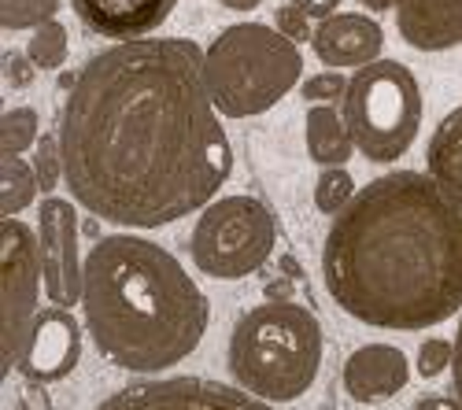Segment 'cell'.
Returning a JSON list of instances; mask_svg holds the SVG:
<instances>
[{
	"label": "cell",
	"mask_w": 462,
	"mask_h": 410,
	"mask_svg": "<svg viewBox=\"0 0 462 410\" xmlns=\"http://www.w3.org/2000/svg\"><path fill=\"white\" fill-rule=\"evenodd\" d=\"M451 362H455V341L430 337L418 348V374L421 378H440L444 369H451Z\"/></svg>",
	"instance_id": "obj_25"
},
{
	"label": "cell",
	"mask_w": 462,
	"mask_h": 410,
	"mask_svg": "<svg viewBox=\"0 0 462 410\" xmlns=\"http://www.w3.org/2000/svg\"><path fill=\"white\" fill-rule=\"evenodd\" d=\"M396 30L418 52H444L462 45V0H400Z\"/></svg>",
	"instance_id": "obj_15"
},
{
	"label": "cell",
	"mask_w": 462,
	"mask_h": 410,
	"mask_svg": "<svg viewBox=\"0 0 462 410\" xmlns=\"http://www.w3.org/2000/svg\"><path fill=\"white\" fill-rule=\"evenodd\" d=\"M451 385L462 399V322H458V333H455V362H451Z\"/></svg>",
	"instance_id": "obj_30"
},
{
	"label": "cell",
	"mask_w": 462,
	"mask_h": 410,
	"mask_svg": "<svg viewBox=\"0 0 462 410\" xmlns=\"http://www.w3.org/2000/svg\"><path fill=\"white\" fill-rule=\"evenodd\" d=\"M67 52H70V37H67V26L60 19L42 23L26 41V56L33 59L37 70H60L67 63Z\"/></svg>",
	"instance_id": "obj_19"
},
{
	"label": "cell",
	"mask_w": 462,
	"mask_h": 410,
	"mask_svg": "<svg viewBox=\"0 0 462 410\" xmlns=\"http://www.w3.org/2000/svg\"><path fill=\"white\" fill-rule=\"evenodd\" d=\"M274 26L285 33V37H292V41L300 45V41H315V30H311V15H307L296 0H289V5H282V8H274Z\"/></svg>",
	"instance_id": "obj_26"
},
{
	"label": "cell",
	"mask_w": 462,
	"mask_h": 410,
	"mask_svg": "<svg viewBox=\"0 0 462 410\" xmlns=\"http://www.w3.org/2000/svg\"><path fill=\"white\" fill-rule=\"evenodd\" d=\"M63 0H0V26L8 33L15 30H37L42 23L56 19Z\"/></svg>",
	"instance_id": "obj_22"
},
{
	"label": "cell",
	"mask_w": 462,
	"mask_h": 410,
	"mask_svg": "<svg viewBox=\"0 0 462 410\" xmlns=\"http://www.w3.org/2000/svg\"><path fill=\"white\" fill-rule=\"evenodd\" d=\"M79 362H82V325L74 322V314L67 307L37 311L19 355L23 374L37 385H56L70 378Z\"/></svg>",
	"instance_id": "obj_11"
},
{
	"label": "cell",
	"mask_w": 462,
	"mask_h": 410,
	"mask_svg": "<svg viewBox=\"0 0 462 410\" xmlns=\"http://www.w3.org/2000/svg\"><path fill=\"white\" fill-rule=\"evenodd\" d=\"M348 86H352V78H344L340 70H322V74H311V78L300 86V93L307 104H337L348 96Z\"/></svg>",
	"instance_id": "obj_24"
},
{
	"label": "cell",
	"mask_w": 462,
	"mask_h": 410,
	"mask_svg": "<svg viewBox=\"0 0 462 410\" xmlns=\"http://www.w3.org/2000/svg\"><path fill=\"white\" fill-rule=\"evenodd\" d=\"M79 211L74 200L45 196L37 211V241H42V267H45V296L56 307L82 304L86 263L79 255Z\"/></svg>",
	"instance_id": "obj_10"
},
{
	"label": "cell",
	"mask_w": 462,
	"mask_h": 410,
	"mask_svg": "<svg viewBox=\"0 0 462 410\" xmlns=\"http://www.w3.org/2000/svg\"><path fill=\"white\" fill-rule=\"evenodd\" d=\"M411 378V362L393 344H363L344 359V392L356 403L393 399Z\"/></svg>",
	"instance_id": "obj_14"
},
{
	"label": "cell",
	"mask_w": 462,
	"mask_h": 410,
	"mask_svg": "<svg viewBox=\"0 0 462 410\" xmlns=\"http://www.w3.org/2000/svg\"><path fill=\"white\" fill-rule=\"evenodd\" d=\"M97 410H282L241 385H222L208 378H163L137 381L111 392Z\"/></svg>",
	"instance_id": "obj_9"
},
{
	"label": "cell",
	"mask_w": 462,
	"mask_h": 410,
	"mask_svg": "<svg viewBox=\"0 0 462 410\" xmlns=\"http://www.w3.org/2000/svg\"><path fill=\"white\" fill-rule=\"evenodd\" d=\"M266 296H271V300H289L292 285L289 281H271V285H266Z\"/></svg>",
	"instance_id": "obj_32"
},
{
	"label": "cell",
	"mask_w": 462,
	"mask_h": 410,
	"mask_svg": "<svg viewBox=\"0 0 462 410\" xmlns=\"http://www.w3.org/2000/svg\"><path fill=\"white\" fill-rule=\"evenodd\" d=\"M70 5L89 33L130 41L160 30L178 0H70Z\"/></svg>",
	"instance_id": "obj_13"
},
{
	"label": "cell",
	"mask_w": 462,
	"mask_h": 410,
	"mask_svg": "<svg viewBox=\"0 0 462 410\" xmlns=\"http://www.w3.org/2000/svg\"><path fill=\"white\" fill-rule=\"evenodd\" d=\"M45 267L42 241L19 218L0 222V374L19 366L23 344L37 318V296H42Z\"/></svg>",
	"instance_id": "obj_8"
},
{
	"label": "cell",
	"mask_w": 462,
	"mask_h": 410,
	"mask_svg": "<svg viewBox=\"0 0 462 410\" xmlns=\"http://www.w3.org/2000/svg\"><path fill=\"white\" fill-rule=\"evenodd\" d=\"M33 170H37V181H42V193H52L60 178H63V144H60V133H45L42 141L33 144Z\"/></svg>",
	"instance_id": "obj_23"
},
{
	"label": "cell",
	"mask_w": 462,
	"mask_h": 410,
	"mask_svg": "<svg viewBox=\"0 0 462 410\" xmlns=\"http://www.w3.org/2000/svg\"><path fill=\"white\" fill-rule=\"evenodd\" d=\"M303 141H307V156L319 167H344L356 152V137L348 130V119L337 111V104H315L307 111L303 123Z\"/></svg>",
	"instance_id": "obj_16"
},
{
	"label": "cell",
	"mask_w": 462,
	"mask_h": 410,
	"mask_svg": "<svg viewBox=\"0 0 462 410\" xmlns=\"http://www.w3.org/2000/svg\"><path fill=\"white\" fill-rule=\"evenodd\" d=\"M74 204L123 230H160L204 211L234 174L204 49L189 37H130L89 56L63 115Z\"/></svg>",
	"instance_id": "obj_1"
},
{
	"label": "cell",
	"mask_w": 462,
	"mask_h": 410,
	"mask_svg": "<svg viewBox=\"0 0 462 410\" xmlns=\"http://www.w3.org/2000/svg\"><path fill=\"white\" fill-rule=\"evenodd\" d=\"M222 8H229V12H255L263 0H218Z\"/></svg>",
	"instance_id": "obj_33"
},
{
	"label": "cell",
	"mask_w": 462,
	"mask_h": 410,
	"mask_svg": "<svg viewBox=\"0 0 462 410\" xmlns=\"http://www.w3.org/2000/svg\"><path fill=\"white\" fill-rule=\"evenodd\" d=\"M296 5L311 19H329V15H337V8L344 5V0H296Z\"/></svg>",
	"instance_id": "obj_28"
},
{
	"label": "cell",
	"mask_w": 462,
	"mask_h": 410,
	"mask_svg": "<svg viewBox=\"0 0 462 410\" xmlns=\"http://www.w3.org/2000/svg\"><path fill=\"white\" fill-rule=\"evenodd\" d=\"M37 126H42V119L33 107H8L0 115V156H23L26 148H33L42 141Z\"/></svg>",
	"instance_id": "obj_20"
},
{
	"label": "cell",
	"mask_w": 462,
	"mask_h": 410,
	"mask_svg": "<svg viewBox=\"0 0 462 410\" xmlns=\"http://www.w3.org/2000/svg\"><path fill=\"white\" fill-rule=\"evenodd\" d=\"M359 5H363V8H370V12H389V8L396 12L400 0H359Z\"/></svg>",
	"instance_id": "obj_34"
},
{
	"label": "cell",
	"mask_w": 462,
	"mask_h": 410,
	"mask_svg": "<svg viewBox=\"0 0 462 410\" xmlns=\"http://www.w3.org/2000/svg\"><path fill=\"white\" fill-rule=\"evenodd\" d=\"M278 244L274 214L255 196H222L204 207L189 237L192 263L215 281H241L255 274Z\"/></svg>",
	"instance_id": "obj_7"
},
{
	"label": "cell",
	"mask_w": 462,
	"mask_h": 410,
	"mask_svg": "<svg viewBox=\"0 0 462 410\" xmlns=\"http://www.w3.org/2000/svg\"><path fill=\"white\" fill-rule=\"evenodd\" d=\"M356 193H359L356 189V178L344 170V167H322V174L315 181V207L322 214H340L344 207L352 204Z\"/></svg>",
	"instance_id": "obj_21"
},
{
	"label": "cell",
	"mask_w": 462,
	"mask_h": 410,
	"mask_svg": "<svg viewBox=\"0 0 462 410\" xmlns=\"http://www.w3.org/2000/svg\"><path fill=\"white\" fill-rule=\"evenodd\" d=\"M426 163H430V174H437L448 189L462 196V104L451 107L437 123L426 148Z\"/></svg>",
	"instance_id": "obj_17"
},
{
	"label": "cell",
	"mask_w": 462,
	"mask_h": 410,
	"mask_svg": "<svg viewBox=\"0 0 462 410\" xmlns=\"http://www.w3.org/2000/svg\"><path fill=\"white\" fill-rule=\"evenodd\" d=\"M204 74L226 119H252L289 96L303 74V56L278 26L234 23L204 49Z\"/></svg>",
	"instance_id": "obj_5"
},
{
	"label": "cell",
	"mask_w": 462,
	"mask_h": 410,
	"mask_svg": "<svg viewBox=\"0 0 462 410\" xmlns=\"http://www.w3.org/2000/svg\"><path fill=\"white\" fill-rule=\"evenodd\" d=\"M37 193H42V181H37L33 163L19 156H0V211H5V218L26 211Z\"/></svg>",
	"instance_id": "obj_18"
},
{
	"label": "cell",
	"mask_w": 462,
	"mask_h": 410,
	"mask_svg": "<svg viewBox=\"0 0 462 410\" xmlns=\"http://www.w3.org/2000/svg\"><path fill=\"white\" fill-rule=\"evenodd\" d=\"M86 233H89V237H97V241H100V226H97V214H93V222H86Z\"/></svg>",
	"instance_id": "obj_35"
},
{
	"label": "cell",
	"mask_w": 462,
	"mask_h": 410,
	"mask_svg": "<svg viewBox=\"0 0 462 410\" xmlns=\"http://www.w3.org/2000/svg\"><path fill=\"white\" fill-rule=\"evenodd\" d=\"M329 300L374 329L421 333L462 311V196L421 170H389L333 214Z\"/></svg>",
	"instance_id": "obj_2"
},
{
	"label": "cell",
	"mask_w": 462,
	"mask_h": 410,
	"mask_svg": "<svg viewBox=\"0 0 462 410\" xmlns=\"http://www.w3.org/2000/svg\"><path fill=\"white\" fill-rule=\"evenodd\" d=\"M33 74H37V67H33L30 56H23V52H5V82H8V86L26 89V86L33 82Z\"/></svg>",
	"instance_id": "obj_27"
},
{
	"label": "cell",
	"mask_w": 462,
	"mask_h": 410,
	"mask_svg": "<svg viewBox=\"0 0 462 410\" xmlns=\"http://www.w3.org/2000/svg\"><path fill=\"white\" fill-rule=\"evenodd\" d=\"M26 406L30 410H49V396L37 388V381H33V388H26Z\"/></svg>",
	"instance_id": "obj_31"
},
{
	"label": "cell",
	"mask_w": 462,
	"mask_h": 410,
	"mask_svg": "<svg viewBox=\"0 0 462 410\" xmlns=\"http://www.w3.org/2000/svg\"><path fill=\"white\" fill-rule=\"evenodd\" d=\"M414 410H462V399H451V396H426L418 399Z\"/></svg>",
	"instance_id": "obj_29"
},
{
	"label": "cell",
	"mask_w": 462,
	"mask_h": 410,
	"mask_svg": "<svg viewBox=\"0 0 462 410\" xmlns=\"http://www.w3.org/2000/svg\"><path fill=\"white\" fill-rule=\"evenodd\" d=\"M82 311L104 362L163 374L200 348L211 304L178 259L148 237L107 233L86 255Z\"/></svg>",
	"instance_id": "obj_3"
},
{
	"label": "cell",
	"mask_w": 462,
	"mask_h": 410,
	"mask_svg": "<svg viewBox=\"0 0 462 410\" xmlns=\"http://www.w3.org/2000/svg\"><path fill=\"white\" fill-rule=\"evenodd\" d=\"M344 119L356 137V148L370 163H396L421 126V89L411 67L400 59H374L356 67L348 96H344Z\"/></svg>",
	"instance_id": "obj_6"
},
{
	"label": "cell",
	"mask_w": 462,
	"mask_h": 410,
	"mask_svg": "<svg viewBox=\"0 0 462 410\" xmlns=\"http://www.w3.org/2000/svg\"><path fill=\"white\" fill-rule=\"evenodd\" d=\"M322 322L292 300H271L237 318L226 366L241 388L266 403H292L311 392L322 369Z\"/></svg>",
	"instance_id": "obj_4"
},
{
	"label": "cell",
	"mask_w": 462,
	"mask_h": 410,
	"mask_svg": "<svg viewBox=\"0 0 462 410\" xmlns=\"http://www.w3.org/2000/svg\"><path fill=\"white\" fill-rule=\"evenodd\" d=\"M311 49L326 67H366L384 49V30L363 12H340L319 23Z\"/></svg>",
	"instance_id": "obj_12"
}]
</instances>
